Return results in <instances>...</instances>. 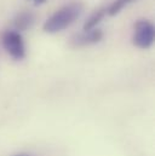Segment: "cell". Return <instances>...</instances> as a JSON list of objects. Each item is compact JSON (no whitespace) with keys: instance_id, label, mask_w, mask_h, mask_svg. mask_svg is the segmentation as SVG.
Instances as JSON below:
<instances>
[{"instance_id":"1","label":"cell","mask_w":155,"mask_h":156,"mask_svg":"<svg viewBox=\"0 0 155 156\" xmlns=\"http://www.w3.org/2000/svg\"><path fill=\"white\" fill-rule=\"evenodd\" d=\"M84 11V5L79 1L69 2L58 9L47 21L44 23V30L49 34H56L68 28L74 21H77Z\"/></svg>"},{"instance_id":"2","label":"cell","mask_w":155,"mask_h":156,"mask_svg":"<svg viewBox=\"0 0 155 156\" xmlns=\"http://www.w3.org/2000/svg\"><path fill=\"white\" fill-rule=\"evenodd\" d=\"M135 32H133V45L138 48L147 50L154 42L155 29L154 26L148 20H139L135 23Z\"/></svg>"},{"instance_id":"3","label":"cell","mask_w":155,"mask_h":156,"mask_svg":"<svg viewBox=\"0 0 155 156\" xmlns=\"http://www.w3.org/2000/svg\"><path fill=\"white\" fill-rule=\"evenodd\" d=\"M2 46L15 59L21 61L26 57V46L22 35L16 30H7L2 35Z\"/></svg>"},{"instance_id":"4","label":"cell","mask_w":155,"mask_h":156,"mask_svg":"<svg viewBox=\"0 0 155 156\" xmlns=\"http://www.w3.org/2000/svg\"><path fill=\"white\" fill-rule=\"evenodd\" d=\"M103 39V32L101 29H91L87 32H84L81 34H77L69 40V46L77 48V47H85L88 45H93L99 42Z\"/></svg>"},{"instance_id":"5","label":"cell","mask_w":155,"mask_h":156,"mask_svg":"<svg viewBox=\"0 0 155 156\" xmlns=\"http://www.w3.org/2000/svg\"><path fill=\"white\" fill-rule=\"evenodd\" d=\"M34 15L31 11H22L15 18V26L18 30H27L34 23Z\"/></svg>"},{"instance_id":"6","label":"cell","mask_w":155,"mask_h":156,"mask_svg":"<svg viewBox=\"0 0 155 156\" xmlns=\"http://www.w3.org/2000/svg\"><path fill=\"white\" fill-rule=\"evenodd\" d=\"M107 15V9L106 7H99L97 9L96 11L92 12V15L86 20V22L84 23V32H87V30H91V29H95L96 26L104 18V16Z\"/></svg>"},{"instance_id":"7","label":"cell","mask_w":155,"mask_h":156,"mask_svg":"<svg viewBox=\"0 0 155 156\" xmlns=\"http://www.w3.org/2000/svg\"><path fill=\"white\" fill-rule=\"evenodd\" d=\"M133 1H136V0H114L110 4V6L107 9V13L109 16H116L125 6H127L128 4L133 2Z\"/></svg>"},{"instance_id":"8","label":"cell","mask_w":155,"mask_h":156,"mask_svg":"<svg viewBox=\"0 0 155 156\" xmlns=\"http://www.w3.org/2000/svg\"><path fill=\"white\" fill-rule=\"evenodd\" d=\"M45 1H46V0H34V2H35L37 5H38V4H44Z\"/></svg>"},{"instance_id":"9","label":"cell","mask_w":155,"mask_h":156,"mask_svg":"<svg viewBox=\"0 0 155 156\" xmlns=\"http://www.w3.org/2000/svg\"><path fill=\"white\" fill-rule=\"evenodd\" d=\"M17 156H28V155H17Z\"/></svg>"}]
</instances>
